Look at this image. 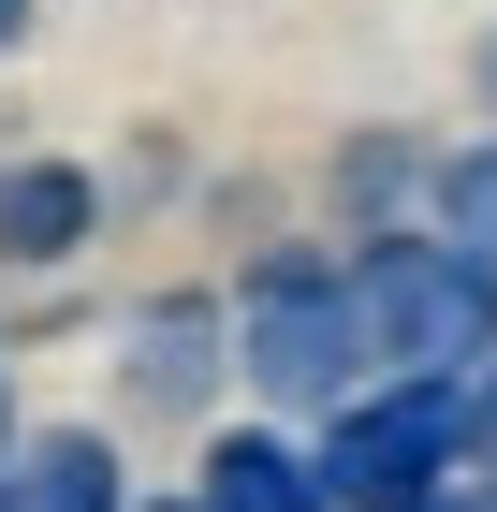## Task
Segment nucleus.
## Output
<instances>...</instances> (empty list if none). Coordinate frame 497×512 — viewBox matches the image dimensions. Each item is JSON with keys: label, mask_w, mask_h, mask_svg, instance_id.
I'll return each instance as SVG.
<instances>
[{"label": "nucleus", "mask_w": 497, "mask_h": 512, "mask_svg": "<svg viewBox=\"0 0 497 512\" xmlns=\"http://www.w3.org/2000/svg\"><path fill=\"white\" fill-rule=\"evenodd\" d=\"M468 469H497V366L468 381Z\"/></svg>", "instance_id": "9"}, {"label": "nucleus", "mask_w": 497, "mask_h": 512, "mask_svg": "<svg viewBox=\"0 0 497 512\" xmlns=\"http://www.w3.org/2000/svg\"><path fill=\"white\" fill-rule=\"evenodd\" d=\"M191 512H322V483H307V439H278V425H234V439H205Z\"/></svg>", "instance_id": "6"}, {"label": "nucleus", "mask_w": 497, "mask_h": 512, "mask_svg": "<svg viewBox=\"0 0 497 512\" xmlns=\"http://www.w3.org/2000/svg\"><path fill=\"white\" fill-rule=\"evenodd\" d=\"M220 366H234V337H220V308H205V293H191V308H147V322H132V395H147V410H191Z\"/></svg>", "instance_id": "7"}, {"label": "nucleus", "mask_w": 497, "mask_h": 512, "mask_svg": "<svg viewBox=\"0 0 497 512\" xmlns=\"http://www.w3.org/2000/svg\"><path fill=\"white\" fill-rule=\"evenodd\" d=\"M88 235H103V176L88 161H0V264L15 278L74 264Z\"/></svg>", "instance_id": "4"}, {"label": "nucleus", "mask_w": 497, "mask_h": 512, "mask_svg": "<svg viewBox=\"0 0 497 512\" xmlns=\"http://www.w3.org/2000/svg\"><path fill=\"white\" fill-rule=\"evenodd\" d=\"M424 512H497V498H424Z\"/></svg>", "instance_id": "10"}, {"label": "nucleus", "mask_w": 497, "mask_h": 512, "mask_svg": "<svg viewBox=\"0 0 497 512\" xmlns=\"http://www.w3.org/2000/svg\"><path fill=\"white\" fill-rule=\"evenodd\" d=\"M0 512H132V469L103 425H44L0 454Z\"/></svg>", "instance_id": "5"}, {"label": "nucleus", "mask_w": 497, "mask_h": 512, "mask_svg": "<svg viewBox=\"0 0 497 512\" xmlns=\"http://www.w3.org/2000/svg\"><path fill=\"white\" fill-rule=\"evenodd\" d=\"M424 205H439V235H454L468 264H497V132H483L468 161H439V191H424Z\"/></svg>", "instance_id": "8"}, {"label": "nucleus", "mask_w": 497, "mask_h": 512, "mask_svg": "<svg viewBox=\"0 0 497 512\" xmlns=\"http://www.w3.org/2000/svg\"><path fill=\"white\" fill-rule=\"evenodd\" d=\"M161 512H191V498H161Z\"/></svg>", "instance_id": "11"}, {"label": "nucleus", "mask_w": 497, "mask_h": 512, "mask_svg": "<svg viewBox=\"0 0 497 512\" xmlns=\"http://www.w3.org/2000/svg\"><path fill=\"white\" fill-rule=\"evenodd\" d=\"M351 322L381 381H483L497 366V264H468L454 235H366L351 249Z\"/></svg>", "instance_id": "1"}, {"label": "nucleus", "mask_w": 497, "mask_h": 512, "mask_svg": "<svg viewBox=\"0 0 497 512\" xmlns=\"http://www.w3.org/2000/svg\"><path fill=\"white\" fill-rule=\"evenodd\" d=\"M220 337H234V381L264 395V410H307V425L381 381L366 366V322H351V264H322V249H264Z\"/></svg>", "instance_id": "2"}, {"label": "nucleus", "mask_w": 497, "mask_h": 512, "mask_svg": "<svg viewBox=\"0 0 497 512\" xmlns=\"http://www.w3.org/2000/svg\"><path fill=\"white\" fill-rule=\"evenodd\" d=\"M322 512H424L468 483V381H366L351 410H322L307 439Z\"/></svg>", "instance_id": "3"}]
</instances>
